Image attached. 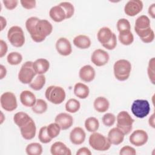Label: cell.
Returning <instances> with one entry per match:
<instances>
[{
  "instance_id": "20",
  "label": "cell",
  "mask_w": 155,
  "mask_h": 155,
  "mask_svg": "<svg viewBox=\"0 0 155 155\" xmlns=\"http://www.w3.org/2000/svg\"><path fill=\"white\" fill-rule=\"evenodd\" d=\"M50 153L53 155H71V152L65 143L58 141L53 143L50 147Z\"/></svg>"
},
{
  "instance_id": "47",
  "label": "cell",
  "mask_w": 155,
  "mask_h": 155,
  "mask_svg": "<svg viewBox=\"0 0 155 155\" xmlns=\"http://www.w3.org/2000/svg\"><path fill=\"white\" fill-rule=\"evenodd\" d=\"M0 46H1V49H0V58H2L4 56L8 50V47L7 45V43L4 41L2 39L0 40Z\"/></svg>"
},
{
  "instance_id": "13",
  "label": "cell",
  "mask_w": 155,
  "mask_h": 155,
  "mask_svg": "<svg viewBox=\"0 0 155 155\" xmlns=\"http://www.w3.org/2000/svg\"><path fill=\"white\" fill-rule=\"evenodd\" d=\"M56 49L59 54L64 56H68L72 52L71 44L70 41L64 37H61L57 40Z\"/></svg>"
},
{
  "instance_id": "31",
  "label": "cell",
  "mask_w": 155,
  "mask_h": 155,
  "mask_svg": "<svg viewBox=\"0 0 155 155\" xmlns=\"http://www.w3.org/2000/svg\"><path fill=\"white\" fill-rule=\"evenodd\" d=\"M85 129L91 133L96 132L99 127V122L97 118L94 117H89L85 120L84 123Z\"/></svg>"
},
{
  "instance_id": "6",
  "label": "cell",
  "mask_w": 155,
  "mask_h": 155,
  "mask_svg": "<svg viewBox=\"0 0 155 155\" xmlns=\"http://www.w3.org/2000/svg\"><path fill=\"white\" fill-rule=\"evenodd\" d=\"M7 38L10 44L15 47H21L25 43V36L23 30L17 25L12 26L8 29Z\"/></svg>"
},
{
  "instance_id": "3",
  "label": "cell",
  "mask_w": 155,
  "mask_h": 155,
  "mask_svg": "<svg viewBox=\"0 0 155 155\" xmlns=\"http://www.w3.org/2000/svg\"><path fill=\"white\" fill-rule=\"evenodd\" d=\"M88 142L93 149L99 151H107L111 145L107 137L96 132L93 133L90 136Z\"/></svg>"
},
{
  "instance_id": "12",
  "label": "cell",
  "mask_w": 155,
  "mask_h": 155,
  "mask_svg": "<svg viewBox=\"0 0 155 155\" xmlns=\"http://www.w3.org/2000/svg\"><path fill=\"white\" fill-rule=\"evenodd\" d=\"M143 6L142 1L130 0L125 5L124 12L128 16H134L142 10Z\"/></svg>"
},
{
  "instance_id": "33",
  "label": "cell",
  "mask_w": 155,
  "mask_h": 155,
  "mask_svg": "<svg viewBox=\"0 0 155 155\" xmlns=\"http://www.w3.org/2000/svg\"><path fill=\"white\" fill-rule=\"evenodd\" d=\"M118 38L120 42L124 45H130L134 41V36L131 31L120 32Z\"/></svg>"
},
{
  "instance_id": "11",
  "label": "cell",
  "mask_w": 155,
  "mask_h": 155,
  "mask_svg": "<svg viewBox=\"0 0 155 155\" xmlns=\"http://www.w3.org/2000/svg\"><path fill=\"white\" fill-rule=\"evenodd\" d=\"M110 59L108 53L102 49L95 50L91 56V61L97 67L106 65Z\"/></svg>"
},
{
  "instance_id": "44",
  "label": "cell",
  "mask_w": 155,
  "mask_h": 155,
  "mask_svg": "<svg viewBox=\"0 0 155 155\" xmlns=\"http://www.w3.org/2000/svg\"><path fill=\"white\" fill-rule=\"evenodd\" d=\"M20 3L22 7L25 9H32L35 8L36 2L35 0H31V1H25V0H21L20 1Z\"/></svg>"
},
{
  "instance_id": "23",
  "label": "cell",
  "mask_w": 155,
  "mask_h": 155,
  "mask_svg": "<svg viewBox=\"0 0 155 155\" xmlns=\"http://www.w3.org/2000/svg\"><path fill=\"white\" fill-rule=\"evenodd\" d=\"M33 68L37 74H44L50 68L49 61L44 58H39L33 63Z\"/></svg>"
},
{
  "instance_id": "17",
  "label": "cell",
  "mask_w": 155,
  "mask_h": 155,
  "mask_svg": "<svg viewBox=\"0 0 155 155\" xmlns=\"http://www.w3.org/2000/svg\"><path fill=\"white\" fill-rule=\"evenodd\" d=\"M20 131L24 139L31 140L33 139L36 132V127L34 120L31 119L26 125L20 128Z\"/></svg>"
},
{
  "instance_id": "32",
  "label": "cell",
  "mask_w": 155,
  "mask_h": 155,
  "mask_svg": "<svg viewBox=\"0 0 155 155\" xmlns=\"http://www.w3.org/2000/svg\"><path fill=\"white\" fill-rule=\"evenodd\" d=\"M42 151V145L37 142L29 143L25 148V152L28 155H41Z\"/></svg>"
},
{
  "instance_id": "40",
  "label": "cell",
  "mask_w": 155,
  "mask_h": 155,
  "mask_svg": "<svg viewBox=\"0 0 155 155\" xmlns=\"http://www.w3.org/2000/svg\"><path fill=\"white\" fill-rule=\"evenodd\" d=\"M59 5L64 8L66 13V19H69L73 16L74 13V7L71 3L69 2H62Z\"/></svg>"
},
{
  "instance_id": "14",
  "label": "cell",
  "mask_w": 155,
  "mask_h": 155,
  "mask_svg": "<svg viewBox=\"0 0 155 155\" xmlns=\"http://www.w3.org/2000/svg\"><path fill=\"white\" fill-rule=\"evenodd\" d=\"M54 121L60 126L62 130L70 128L73 124V117L67 113H59L55 117Z\"/></svg>"
},
{
  "instance_id": "45",
  "label": "cell",
  "mask_w": 155,
  "mask_h": 155,
  "mask_svg": "<svg viewBox=\"0 0 155 155\" xmlns=\"http://www.w3.org/2000/svg\"><path fill=\"white\" fill-rule=\"evenodd\" d=\"M2 2L7 9L12 10L17 7L18 4V1H17V0H3Z\"/></svg>"
},
{
  "instance_id": "25",
  "label": "cell",
  "mask_w": 155,
  "mask_h": 155,
  "mask_svg": "<svg viewBox=\"0 0 155 155\" xmlns=\"http://www.w3.org/2000/svg\"><path fill=\"white\" fill-rule=\"evenodd\" d=\"M73 91L75 96L81 99H86L90 93L88 87L81 82H78L74 85Z\"/></svg>"
},
{
  "instance_id": "19",
  "label": "cell",
  "mask_w": 155,
  "mask_h": 155,
  "mask_svg": "<svg viewBox=\"0 0 155 155\" xmlns=\"http://www.w3.org/2000/svg\"><path fill=\"white\" fill-rule=\"evenodd\" d=\"M49 16L56 22H61L66 19V13L59 5L52 7L49 11Z\"/></svg>"
},
{
  "instance_id": "37",
  "label": "cell",
  "mask_w": 155,
  "mask_h": 155,
  "mask_svg": "<svg viewBox=\"0 0 155 155\" xmlns=\"http://www.w3.org/2000/svg\"><path fill=\"white\" fill-rule=\"evenodd\" d=\"M47 130L48 136L53 139L56 137L60 133L61 128L56 122L51 123L47 126Z\"/></svg>"
},
{
  "instance_id": "1",
  "label": "cell",
  "mask_w": 155,
  "mask_h": 155,
  "mask_svg": "<svg viewBox=\"0 0 155 155\" xmlns=\"http://www.w3.org/2000/svg\"><path fill=\"white\" fill-rule=\"evenodd\" d=\"M25 27L32 40L35 42L44 41L53 31V26L48 21L34 16L27 19Z\"/></svg>"
},
{
  "instance_id": "38",
  "label": "cell",
  "mask_w": 155,
  "mask_h": 155,
  "mask_svg": "<svg viewBox=\"0 0 155 155\" xmlns=\"http://www.w3.org/2000/svg\"><path fill=\"white\" fill-rule=\"evenodd\" d=\"M116 27L119 33L125 31H130L131 29L130 23L128 20L125 18L119 19L117 22Z\"/></svg>"
},
{
  "instance_id": "29",
  "label": "cell",
  "mask_w": 155,
  "mask_h": 155,
  "mask_svg": "<svg viewBox=\"0 0 155 155\" xmlns=\"http://www.w3.org/2000/svg\"><path fill=\"white\" fill-rule=\"evenodd\" d=\"M150 20L146 15L139 16L135 21L134 30H142L151 27Z\"/></svg>"
},
{
  "instance_id": "8",
  "label": "cell",
  "mask_w": 155,
  "mask_h": 155,
  "mask_svg": "<svg viewBox=\"0 0 155 155\" xmlns=\"http://www.w3.org/2000/svg\"><path fill=\"white\" fill-rule=\"evenodd\" d=\"M150 105L147 100L136 99L131 107L132 113L137 118L142 119L147 116L150 111Z\"/></svg>"
},
{
  "instance_id": "30",
  "label": "cell",
  "mask_w": 155,
  "mask_h": 155,
  "mask_svg": "<svg viewBox=\"0 0 155 155\" xmlns=\"http://www.w3.org/2000/svg\"><path fill=\"white\" fill-rule=\"evenodd\" d=\"M45 77L44 74H38L29 84V86L31 89L35 91H39L44 87L45 84Z\"/></svg>"
},
{
  "instance_id": "41",
  "label": "cell",
  "mask_w": 155,
  "mask_h": 155,
  "mask_svg": "<svg viewBox=\"0 0 155 155\" xmlns=\"http://www.w3.org/2000/svg\"><path fill=\"white\" fill-rule=\"evenodd\" d=\"M116 119V117L115 115L111 113H105L102 118V123L104 124V125L107 127L113 126L115 123Z\"/></svg>"
},
{
  "instance_id": "15",
  "label": "cell",
  "mask_w": 155,
  "mask_h": 155,
  "mask_svg": "<svg viewBox=\"0 0 155 155\" xmlns=\"http://www.w3.org/2000/svg\"><path fill=\"white\" fill-rule=\"evenodd\" d=\"M86 137L85 131L79 127H74L70 133V140L73 144L81 145L84 142Z\"/></svg>"
},
{
  "instance_id": "51",
  "label": "cell",
  "mask_w": 155,
  "mask_h": 155,
  "mask_svg": "<svg viewBox=\"0 0 155 155\" xmlns=\"http://www.w3.org/2000/svg\"><path fill=\"white\" fill-rule=\"evenodd\" d=\"M0 22H1V31H2L6 27L7 21H6L5 18H4L3 16H1L0 17Z\"/></svg>"
},
{
  "instance_id": "49",
  "label": "cell",
  "mask_w": 155,
  "mask_h": 155,
  "mask_svg": "<svg viewBox=\"0 0 155 155\" xmlns=\"http://www.w3.org/2000/svg\"><path fill=\"white\" fill-rule=\"evenodd\" d=\"M148 13L149 14V15L153 18L154 19L155 18V4L153 3L148 8Z\"/></svg>"
},
{
  "instance_id": "35",
  "label": "cell",
  "mask_w": 155,
  "mask_h": 155,
  "mask_svg": "<svg viewBox=\"0 0 155 155\" xmlns=\"http://www.w3.org/2000/svg\"><path fill=\"white\" fill-rule=\"evenodd\" d=\"M65 107L67 111L71 113H75L80 109L81 104L77 99L71 98L66 102Z\"/></svg>"
},
{
  "instance_id": "34",
  "label": "cell",
  "mask_w": 155,
  "mask_h": 155,
  "mask_svg": "<svg viewBox=\"0 0 155 155\" xmlns=\"http://www.w3.org/2000/svg\"><path fill=\"white\" fill-rule=\"evenodd\" d=\"M47 103L42 99H36L35 104L31 107L32 111L36 114H42L47 110Z\"/></svg>"
},
{
  "instance_id": "48",
  "label": "cell",
  "mask_w": 155,
  "mask_h": 155,
  "mask_svg": "<svg viewBox=\"0 0 155 155\" xmlns=\"http://www.w3.org/2000/svg\"><path fill=\"white\" fill-rule=\"evenodd\" d=\"M76 154V155H91V152L87 147H82L78 150Z\"/></svg>"
},
{
  "instance_id": "18",
  "label": "cell",
  "mask_w": 155,
  "mask_h": 155,
  "mask_svg": "<svg viewBox=\"0 0 155 155\" xmlns=\"http://www.w3.org/2000/svg\"><path fill=\"white\" fill-rule=\"evenodd\" d=\"M124 137L125 134L117 127H114L109 131L107 138L111 144L118 145L124 141Z\"/></svg>"
},
{
  "instance_id": "10",
  "label": "cell",
  "mask_w": 155,
  "mask_h": 155,
  "mask_svg": "<svg viewBox=\"0 0 155 155\" xmlns=\"http://www.w3.org/2000/svg\"><path fill=\"white\" fill-rule=\"evenodd\" d=\"M148 139V134L143 130H136L134 131L129 137L130 142L136 147L143 146L147 142Z\"/></svg>"
},
{
  "instance_id": "43",
  "label": "cell",
  "mask_w": 155,
  "mask_h": 155,
  "mask_svg": "<svg viewBox=\"0 0 155 155\" xmlns=\"http://www.w3.org/2000/svg\"><path fill=\"white\" fill-rule=\"evenodd\" d=\"M119 154L120 155H135L136 154V150L128 145H126L121 148L119 151Z\"/></svg>"
},
{
  "instance_id": "7",
  "label": "cell",
  "mask_w": 155,
  "mask_h": 155,
  "mask_svg": "<svg viewBox=\"0 0 155 155\" xmlns=\"http://www.w3.org/2000/svg\"><path fill=\"white\" fill-rule=\"evenodd\" d=\"M33 62L27 61L21 66L19 73L18 79L24 84H30L37 74L33 67Z\"/></svg>"
},
{
  "instance_id": "46",
  "label": "cell",
  "mask_w": 155,
  "mask_h": 155,
  "mask_svg": "<svg viewBox=\"0 0 155 155\" xmlns=\"http://www.w3.org/2000/svg\"><path fill=\"white\" fill-rule=\"evenodd\" d=\"M116 45H117V38H116V35L114 33H113V35L111 41L108 44L103 45V47L105 48H107V50H111L114 49Z\"/></svg>"
},
{
  "instance_id": "21",
  "label": "cell",
  "mask_w": 155,
  "mask_h": 155,
  "mask_svg": "<svg viewBox=\"0 0 155 155\" xmlns=\"http://www.w3.org/2000/svg\"><path fill=\"white\" fill-rule=\"evenodd\" d=\"M113 33H113L110 28L107 27H102L99 30L97 33V40L103 46L108 44L111 41Z\"/></svg>"
},
{
  "instance_id": "9",
  "label": "cell",
  "mask_w": 155,
  "mask_h": 155,
  "mask_svg": "<svg viewBox=\"0 0 155 155\" xmlns=\"http://www.w3.org/2000/svg\"><path fill=\"white\" fill-rule=\"evenodd\" d=\"M0 102L2 108L7 111H13L18 107L16 96L13 93L10 91H7L2 94Z\"/></svg>"
},
{
  "instance_id": "39",
  "label": "cell",
  "mask_w": 155,
  "mask_h": 155,
  "mask_svg": "<svg viewBox=\"0 0 155 155\" xmlns=\"http://www.w3.org/2000/svg\"><path fill=\"white\" fill-rule=\"evenodd\" d=\"M38 139L42 143H48L51 141L52 139L48 136L47 133V126H44L40 128L38 134Z\"/></svg>"
},
{
  "instance_id": "4",
  "label": "cell",
  "mask_w": 155,
  "mask_h": 155,
  "mask_svg": "<svg viewBox=\"0 0 155 155\" xmlns=\"http://www.w3.org/2000/svg\"><path fill=\"white\" fill-rule=\"evenodd\" d=\"M45 96L50 102L55 105H58L64 101L66 94L62 87L56 85H50L46 89Z\"/></svg>"
},
{
  "instance_id": "22",
  "label": "cell",
  "mask_w": 155,
  "mask_h": 155,
  "mask_svg": "<svg viewBox=\"0 0 155 155\" xmlns=\"http://www.w3.org/2000/svg\"><path fill=\"white\" fill-rule=\"evenodd\" d=\"M19 98L21 104L26 107H32L36 101L34 93L28 90L22 91L20 94Z\"/></svg>"
},
{
  "instance_id": "52",
  "label": "cell",
  "mask_w": 155,
  "mask_h": 155,
  "mask_svg": "<svg viewBox=\"0 0 155 155\" xmlns=\"http://www.w3.org/2000/svg\"><path fill=\"white\" fill-rule=\"evenodd\" d=\"M148 124H149L150 126H151L152 128H154L155 127V125H154V113H153L151 115V116L149 117Z\"/></svg>"
},
{
  "instance_id": "42",
  "label": "cell",
  "mask_w": 155,
  "mask_h": 155,
  "mask_svg": "<svg viewBox=\"0 0 155 155\" xmlns=\"http://www.w3.org/2000/svg\"><path fill=\"white\" fill-rule=\"evenodd\" d=\"M147 74L150 81L154 84V58H152L148 62L147 68Z\"/></svg>"
},
{
  "instance_id": "5",
  "label": "cell",
  "mask_w": 155,
  "mask_h": 155,
  "mask_svg": "<svg viewBox=\"0 0 155 155\" xmlns=\"http://www.w3.org/2000/svg\"><path fill=\"white\" fill-rule=\"evenodd\" d=\"M117 127L124 134H129L133 128V124L134 120L130 114L126 111H120L116 117Z\"/></svg>"
},
{
  "instance_id": "24",
  "label": "cell",
  "mask_w": 155,
  "mask_h": 155,
  "mask_svg": "<svg viewBox=\"0 0 155 155\" xmlns=\"http://www.w3.org/2000/svg\"><path fill=\"white\" fill-rule=\"evenodd\" d=\"M93 107L96 111L99 113L106 112L110 107L108 100L103 96H99L95 99L93 102Z\"/></svg>"
},
{
  "instance_id": "2",
  "label": "cell",
  "mask_w": 155,
  "mask_h": 155,
  "mask_svg": "<svg viewBox=\"0 0 155 155\" xmlns=\"http://www.w3.org/2000/svg\"><path fill=\"white\" fill-rule=\"evenodd\" d=\"M131 71V64L128 60L119 59L113 65L114 75L118 81H124L128 79Z\"/></svg>"
},
{
  "instance_id": "28",
  "label": "cell",
  "mask_w": 155,
  "mask_h": 155,
  "mask_svg": "<svg viewBox=\"0 0 155 155\" xmlns=\"http://www.w3.org/2000/svg\"><path fill=\"white\" fill-rule=\"evenodd\" d=\"M134 31L143 42L148 44V43H151L154 41V32L151 29V27L145 30H134Z\"/></svg>"
},
{
  "instance_id": "36",
  "label": "cell",
  "mask_w": 155,
  "mask_h": 155,
  "mask_svg": "<svg viewBox=\"0 0 155 155\" xmlns=\"http://www.w3.org/2000/svg\"><path fill=\"white\" fill-rule=\"evenodd\" d=\"M7 61L8 63L12 65H17L19 64L22 61V56L21 53L13 51L7 55Z\"/></svg>"
},
{
  "instance_id": "26",
  "label": "cell",
  "mask_w": 155,
  "mask_h": 155,
  "mask_svg": "<svg viewBox=\"0 0 155 155\" xmlns=\"http://www.w3.org/2000/svg\"><path fill=\"white\" fill-rule=\"evenodd\" d=\"M73 44L80 49H87L91 46V40L85 35H79L73 39Z\"/></svg>"
},
{
  "instance_id": "50",
  "label": "cell",
  "mask_w": 155,
  "mask_h": 155,
  "mask_svg": "<svg viewBox=\"0 0 155 155\" xmlns=\"http://www.w3.org/2000/svg\"><path fill=\"white\" fill-rule=\"evenodd\" d=\"M0 79H2L6 76L7 74V70L5 67L2 65H0Z\"/></svg>"
},
{
  "instance_id": "27",
  "label": "cell",
  "mask_w": 155,
  "mask_h": 155,
  "mask_svg": "<svg viewBox=\"0 0 155 155\" xmlns=\"http://www.w3.org/2000/svg\"><path fill=\"white\" fill-rule=\"evenodd\" d=\"M31 119L30 116L27 113L23 111L18 112L15 113L13 116V121L19 128L26 125Z\"/></svg>"
},
{
  "instance_id": "16",
  "label": "cell",
  "mask_w": 155,
  "mask_h": 155,
  "mask_svg": "<svg viewBox=\"0 0 155 155\" xmlns=\"http://www.w3.org/2000/svg\"><path fill=\"white\" fill-rule=\"evenodd\" d=\"M96 72L94 68L90 65H85L81 68L79 71L80 79L85 82H90L94 79Z\"/></svg>"
}]
</instances>
